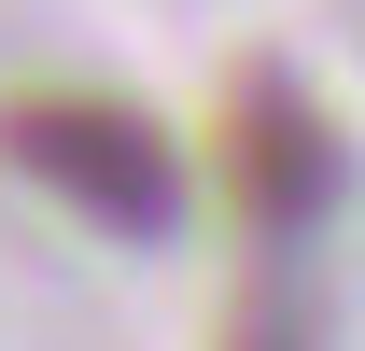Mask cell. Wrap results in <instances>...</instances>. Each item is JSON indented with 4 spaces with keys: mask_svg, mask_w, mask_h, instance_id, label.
Here are the masks:
<instances>
[{
    "mask_svg": "<svg viewBox=\"0 0 365 351\" xmlns=\"http://www.w3.org/2000/svg\"><path fill=\"white\" fill-rule=\"evenodd\" d=\"M0 155L43 183L56 211H85L98 239H169L182 225V141L155 127L140 98L29 85V98H0Z\"/></svg>",
    "mask_w": 365,
    "mask_h": 351,
    "instance_id": "1",
    "label": "cell"
},
{
    "mask_svg": "<svg viewBox=\"0 0 365 351\" xmlns=\"http://www.w3.org/2000/svg\"><path fill=\"white\" fill-rule=\"evenodd\" d=\"M337 127H323V98L309 85H281V71H239L225 98V197L253 239H309L323 211H337Z\"/></svg>",
    "mask_w": 365,
    "mask_h": 351,
    "instance_id": "2",
    "label": "cell"
}]
</instances>
